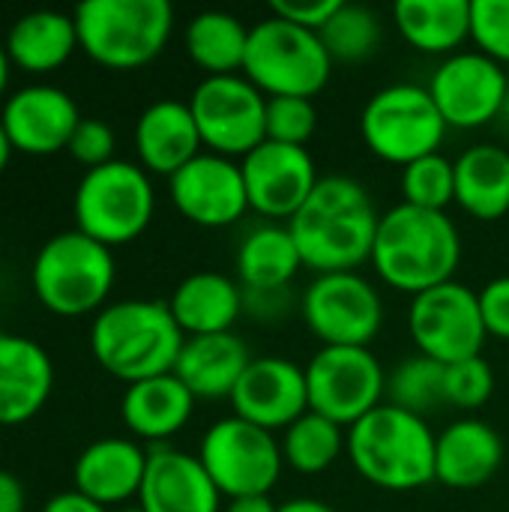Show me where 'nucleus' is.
<instances>
[{"label": "nucleus", "instance_id": "f257e3e1", "mask_svg": "<svg viewBox=\"0 0 509 512\" xmlns=\"http://www.w3.org/2000/svg\"><path fill=\"white\" fill-rule=\"evenodd\" d=\"M381 213L369 189L345 174L321 177L315 192L288 219L303 267L321 273H351L372 258Z\"/></svg>", "mask_w": 509, "mask_h": 512}, {"label": "nucleus", "instance_id": "f03ea898", "mask_svg": "<svg viewBox=\"0 0 509 512\" xmlns=\"http://www.w3.org/2000/svg\"><path fill=\"white\" fill-rule=\"evenodd\" d=\"M369 264L387 288L417 297L456 279L462 234L447 213L396 204L381 213Z\"/></svg>", "mask_w": 509, "mask_h": 512}, {"label": "nucleus", "instance_id": "7ed1b4c3", "mask_svg": "<svg viewBox=\"0 0 509 512\" xmlns=\"http://www.w3.org/2000/svg\"><path fill=\"white\" fill-rule=\"evenodd\" d=\"M183 342L186 336L168 303L159 300L108 303L90 324L93 360L126 384L171 375Z\"/></svg>", "mask_w": 509, "mask_h": 512}, {"label": "nucleus", "instance_id": "20e7f679", "mask_svg": "<svg viewBox=\"0 0 509 512\" xmlns=\"http://www.w3.org/2000/svg\"><path fill=\"white\" fill-rule=\"evenodd\" d=\"M435 441L426 417L390 402L348 429V462L375 489L417 492L435 483Z\"/></svg>", "mask_w": 509, "mask_h": 512}, {"label": "nucleus", "instance_id": "39448f33", "mask_svg": "<svg viewBox=\"0 0 509 512\" xmlns=\"http://www.w3.org/2000/svg\"><path fill=\"white\" fill-rule=\"evenodd\" d=\"M72 18L81 51L114 72L153 63L174 33L168 0H87L75 6Z\"/></svg>", "mask_w": 509, "mask_h": 512}, {"label": "nucleus", "instance_id": "423d86ee", "mask_svg": "<svg viewBox=\"0 0 509 512\" xmlns=\"http://www.w3.org/2000/svg\"><path fill=\"white\" fill-rule=\"evenodd\" d=\"M117 279L114 252L81 231H63L42 243L30 285L36 300L57 318L99 315Z\"/></svg>", "mask_w": 509, "mask_h": 512}, {"label": "nucleus", "instance_id": "0eeeda50", "mask_svg": "<svg viewBox=\"0 0 509 512\" xmlns=\"http://www.w3.org/2000/svg\"><path fill=\"white\" fill-rule=\"evenodd\" d=\"M243 75L267 96H318L330 75L333 57L321 33L297 27L279 15H267L249 30Z\"/></svg>", "mask_w": 509, "mask_h": 512}, {"label": "nucleus", "instance_id": "6e6552de", "mask_svg": "<svg viewBox=\"0 0 509 512\" xmlns=\"http://www.w3.org/2000/svg\"><path fill=\"white\" fill-rule=\"evenodd\" d=\"M156 189L150 174L126 159L84 171L72 198L75 231L114 249L138 240L153 222Z\"/></svg>", "mask_w": 509, "mask_h": 512}, {"label": "nucleus", "instance_id": "1a4fd4ad", "mask_svg": "<svg viewBox=\"0 0 509 512\" xmlns=\"http://www.w3.org/2000/svg\"><path fill=\"white\" fill-rule=\"evenodd\" d=\"M447 129V120L423 84H387L372 93L360 111L363 144L378 159L399 168L441 153Z\"/></svg>", "mask_w": 509, "mask_h": 512}, {"label": "nucleus", "instance_id": "9d476101", "mask_svg": "<svg viewBox=\"0 0 509 512\" xmlns=\"http://www.w3.org/2000/svg\"><path fill=\"white\" fill-rule=\"evenodd\" d=\"M198 462L228 501L270 495L285 471L279 438L234 414L216 420L204 432Z\"/></svg>", "mask_w": 509, "mask_h": 512}, {"label": "nucleus", "instance_id": "9b49d317", "mask_svg": "<svg viewBox=\"0 0 509 512\" xmlns=\"http://www.w3.org/2000/svg\"><path fill=\"white\" fill-rule=\"evenodd\" d=\"M300 318L321 348H369L384 327V297L360 273H321L300 297Z\"/></svg>", "mask_w": 509, "mask_h": 512}, {"label": "nucleus", "instance_id": "f8f14e48", "mask_svg": "<svg viewBox=\"0 0 509 512\" xmlns=\"http://www.w3.org/2000/svg\"><path fill=\"white\" fill-rule=\"evenodd\" d=\"M189 108L207 153L243 159L267 141V96L246 75L204 78Z\"/></svg>", "mask_w": 509, "mask_h": 512}, {"label": "nucleus", "instance_id": "ddd939ff", "mask_svg": "<svg viewBox=\"0 0 509 512\" xmlns=\"http://www.w3.org/2000/svg\"><path fill=\"white\" fill-rule=\"evenodd\" d=\"M306 369L309 411L351 429L387 399V372L372 348H318Z\"/></svg>", "mask_w": 509, "mask_h": 512}, {"label": "nucleus", "instance_id": "4468645a", "mask_svg": "<svg viewBox=\"0 0 509 512\" xmlns=\"http://www.w3.org/2000/svg\"><path fill=\"white\" fill-rule=\"evenodd\" d=\"M408 333L417 345V354L441 366L483 357L489 339L477 291L456 279L411 297Z\"/></svg>", "mask_w": 509, "mask_h": 512}, {"label": "nucleus", "instance_id": "2eb2a0df", "mask_svg": "<svg viewBox=\"0 0 509 512\" xmlns=\"http://www.w3.org/2000/svg\"><path fill=\"white\" fill-rule=\"evenodd\" d=\"M426 87L447 126L471 132L498 123L507 102L509 75L501 63L474 48L444 57Z\"/></svg>", "mask_w": 509, "mask_h": 512}, {"label": "nucleus", "instance_id": "dca6fc26", "mask_svg": "<svg viewBox=\"0 0 509 512\" xmlns=\"http://www.w3.org/2000/svg\"><path fill=\"white\" fill-rule=\"evenodd\" d=\"M249 207L267 222H288L315 192L321 174L306 147L264 141L240 159Z\"/></svg>", "mask_w": 509, "mask_h": 512}, {"label": "nucleus", "instance_id": "f3484780", "mask_svg": "<svg viewBox=\"0 0 509 512\" xmlns=\"http://www.w3.org/2000/svg\"><path fill=\"white\" fill-rule=\"evenodd\" d=\"M168 192L177 213L198 228H228L252 210L240 162L207 150L168 177Z\"/></svg>", "mask_w": 509, "mask_h": 512}, {"label": "nucleus", "instance_id": "a211bd4d", "mask_svg": "<svg viewBox=\"0 0 509 512\" xmlns=\"http://www.w3.org/2000/svg\"><path fill=\"white\" fill-rule=\"evenodd\" d=\"M228 402L234 417L273 435L285 432L309 411L306 369L288 357H252Z\"/></svg>", "mask_w": 509, "mask_h": 512}, {"label": "nucleus", "instance_id": "6ab92c4d", "mask_svg": "<svg viewBox=\"0 0 509 512\" xmlns=\"http://www.w3.org/2000/svg\"><path fill=\"white\" fill-rule=\"evenodd\" d=\"M81 123L75 99L54 84H30L15 90L0 111V126L15 153L54 156L69 147Z\"/></svg>", "mask_w": 509, "mask_h": 512}, {"label": "nucleus", "instance_id": "aec40b11", "mask_svg": "<svg viewBox=\"0 0 509 512\" xmlns=\"http://www.w3.org/2000/svg\"><path fill=\"white\" fill-rule=\"evenodd\" d=\"M504 465V438L477 417H462L438 432L435 441V483L474 492L483 489Z\"/></svg>", "mask_w": 509, "mask_h": 512}, {"label": "nucleus", "instance_id": "412c9836", "mask_svg": "<svg viewBox=\"0 0 509 512\" xmlns=\"http://www.w3.org/2000/svg\"><path fill=\"white\" fill-rule=\"evenodd\" d=\"M150 453L132 438H99L81 450L72 468L75 492L102 507H126L138 501Z\"/></svg>", "mask_w": 509, "mask_h": 512}, {"label": "nucleus", "instance_id": "4be33fe9", "mask_svg": "<svg viewBox=\"0 0 509 512\" xmlns=\"http://www.w3.org/2000/svg\"><path fill=\"white\" fill-rule=\"evenodd\" d=\"M138 504L144 512H219L222 495L198 456L162 444L150 450Z\"/></svg>", "mask_w": 509, "mask_h": 512}, {"label": "nucleus", "instance_id": "5701e85b", "mask_svg": "<svg viewBox=\"0 0 509 512\" xmlns=\"http://www.w3.org/2000/svg\"><path fill=\"white\" fill-rule=\"evenodd\" d=\"M135 153L147 174L174 177L198 153H204L189 102L159 99L147 105L135 123Z\"/></svg>", "mask_w": 509, "mask_h": 512}, {"label": "nucleus", "instance_id": "b1692460", "mask_svg": "<svg viewBox=\"0 0 509 512\" xmlns=\"http://www.w3.org/2000/svg\"><path fill=\"white\" fill-rule=\"evenodd\" d=\"M54 387V363L48 351L27 339L0 333V426L33 420Z\"/></svg>", "mask_w": 509, "mask_h": 512}, {"label": "nucleus", "instance_id": "393cba45", "mask_svg": "<svg viewBox=\"0 0 509 512\" xmlns=\"http://www.w3.org/2000/svg\"><path fill=\"white\" fill-rule=\"evenodd\" d=\"M168 309L186 339L216 336L234 333V324L246 315V297L237 279L216 270H201L174 288Z\"/></svg>", "mask_w": 509, "mask_h": 512}, {"label": "nucleus", "instance_id": "a878e982", "mask_svg": "<svg viewBox=\"0 0 509 512\" xmlns=\"http://www.w3.org/2000/svg\"><path fill=\"white\" fill-rule=\"evenodd\" d=\"M195 402L198 399L171 372V375L129 384L120 399V417H123V426L138 441H150L162 447L192 420Z\"/></svg>", "mask_w": 509, "mask_h": 512}, {"label": "nucleus", "instance_id": "bb28decb", "mask_svg": "<svg viewBox=\"0 0 509 512\" xmlns=\"http://www.w3.org/2000/svg\"><path fill=\"white\" fill-rule=\"evenodd\" d=\"M249 345L237 333L189 336L177 357L174 375L195 399H231L243 372L249 369Z\"/></svg>", "mask_w": 509, "mask_h": 512}, {"label": "nucleus", "instance_id": "cd10ccee", "mask_svg": "<svg viewBox=\"0 0 509 512\" xmlns=\"http://www.w3.org/2000/svg\"><path fill=\"white\" fill-rule=\"evenodd\" d=\"M456 204L477 222H498L509 213V150L504 144H471L453 159Z\"/></svg>", "mask_w": 509, "mask_h": 512}, {"label": "nucleus", "instance_id": "c85d7f7f", "mask_svg": "<svg viewBox=\"0 0 509 512\" xmlns=\"http://www.w3.org/2000/svg\"><path fill=\"white\" fill-rule=\"evenodd\" d=\"M393 24L414 51L450 57L471 39V0H399Z\"/></svg>", "mask_w": 509, "mask_h": 512}, {"label": "nucleus", "instance_id": "c756f323", "mask_svg": "<svg viewBox=\"0 0 509 512\" xmlns=\"http://www.w3.org/2000/svg\"><path fill=\"white\" fill-rule=\"evenodd\" d=\"M3 42H6V54L12 66L30 75H45V72L60 69L81 48L75 18L66 12H54V9H36V12L21 15L9 27Z\"/></svg>", "mask_w": 509, "mask_h": 512}, {"label": "nucleus", "instance_id": "7c9ffc66", "mask_svg": "<svg viewBox=\"0 0 509 512\" xmlns=\"http://www.w3.org/2000/svg\"><path fill=\"white\" fill-rule=\"evenodd\" d=\"M237 282L243 291H285L303 270L300 249L282 222H261L237 246Z\"/></svg>", "mask_w": 509, "mask_h": 512}, {"label": "nucleus", "instance_id": "2f4dec72", "mask_svg": "<svg viewBox=\"0 0 509 512\" xmlns=\"http://www.w3.org/2000/svg\"><path fill=\"white\" fill-rule=\"evenodd\" d=\"M249 30L252 27H246L231 12L207 9V12H198L195 18H189L186 33H183V45H186L189 60L198 69H204L207 78L243 75Z\"/></svg>", "mask_w": 509, "mask_h": 512}, {"label": "nucleus", "instance_id": "473e14b6", "mask_svg": "<svg viewBox=\"0 0 509 512\" xmlns=\"http://www.w3.org/2000/svg\"><path fill=\"white\" fill-rule=\"evenodd\" d=\"M279 444H282L285 468L315 477V474L330 471L339 462V456H345L348 429H342L339 423H333L315 411H306L297 423H291L282 432Z\"/></svg>", "mask_w": 509, "mask_h": 512}, {"label": "nucleus", "instance_id": "72a5a7b5", "mask_svg": "<svg viewBox=\"0 0 509 512\" xmlns=\"http://www.w3.org/2000/svg\"><path fill=\"white\" fill-rule=\"evenodd\" d=\"M387 402L402 408V411H411L417 417H426L435 408H444L447 405V399H444V366L423 357V354L405 357L387 375Z\"/></svg>", "mask_w": 509, "mask_h": 512}, {"label": "nucleus", "instance_id": "f704fd0d", "mask_svg": "<svg viewBox=\"0 0 509 512\" xmlns=\"http://www.w3.org/2000/svg\"><path fill=\"white\" fill-rule=\"evenodd\" d=\"M381 36V18L363 3H342L339 12L321 30V42L327 45L333 63H360L372 57L381 45Z\"/></svg>", "mask_w": 509, "mask_h": 512}, {"label": "nucleus", "instance_id": "c9c22d12", "mask_svg": "<svg viewBox=\"0 0 509 512\" xmlns=\"http://www.w3.org/2000/svg\"><path fill=\"white\" fill-rule=\"evenodd\" d=\"M402 204L447 213L450 204H456V165L444 153L423 156L402 168Z\"/></svg>", "mask_w": 509, "mask_h": 512}, {"label": "nucleus", "instance_id": "e433bc0d", "mask_svg": "<svg viewBox=\"0 0 509 512\" xmlns=\"http://www.w3.org/2000/svg\"><path fill=\"white\" fill-rule=\"evenodd\" d=\"M315 132H318L315 99H300V96L267 99V141L306 147Z\"/></svg>", "mask_w": 509, "mask_h": 512}, {"label": "nucleus", "instance_id": "4c0bfd02", "mask_svg": "<svg viewBox=\"0 0 509 512\" xmlns=\"http://www.w3.org/2000/svg\"><path fill=\"white\" fill-rule=\"evenodd\" d=\"M495 393V372L489 360L471 357L453 366H444V399L450 408L477 411Z\"/></svg>", "mask_w": 509, "mask_h": 512}, {"label": "nucleus", "instance_id": "58836bf2", "mask_svg": "<svg viewBox=\"0 0 509 512\" xmlns=\"http://www.w3.org/2000/svg\"><path fill=\"white\" fill-rule=\"evenodd\" d=\"M471 42L480 54L509 66V0H471Z\"/></svg>", "mask_w": 509, "mask_h": 512}, {"label": "nucleus", "instance_id": "ea45409f", "mask_svg": "<svg viewBox=\"0 0 509 512\" xmlns=\"http://www.w3.org/2000/svg\"><path fill=\"white\" fill-rule=\"evenodd\" d=\"M114 147H117V138H114V129L105 120L81 117L78 129L72 132V141H69L66 153L78 165L93 171V168H102V165L114 162Z\"/></svg>", "mask_w": 509, "mask_h": 512}, {"label": "nucleus", "instance_id": "a19ab883", "mask_svg": "<svg viewBox=\"0 0 509 512\" xmlns=\"http://www.w3.org/2000/svg\"><path fill=\"white\" fill-rule=\"evenodd\" d=\"M342 3L345 0H273L270 15H279L297 27L321 33L327 27V21L339 12Z\"/></svg>", "mask_w": 509, "mask_h": 512}, {"label": "nucleus", "instance_id": "79ce46f5", "mask_svg": "<svg viewBox=\"0 0 509 512\" xmlns=\"http://www.w3.org/2000/svg\"><path fill=\"white\" fill-rule=\"evenodd\" d=\"M489 339L509 342V276H498L477 291Z\"/></svg>", "mask_w": 509, "mask_h": 512}, {"label": "nucleus", "instance_id": "37998d69", "mask_svg": "<svg viewBox=\"0 0 509 512\" xmlns=\"http://www.w3.org/2000/svg\"><path fill=\"white\" fill-rule=\"evenodd\" d=\"M243 297H246V315L252 321H261V324L282 321L294 303L291 288H285V291H243Z\"/></svg>", "mask_w": 509, "mask_h": 512}, {"label": "nucleus", "instance_id": "c03bdc74", "mask_svg": "<svg viewBox=\"0 0 509 512\" xmlns=\"http://www.w3.org/2000/svg\"><path fill=\"white\" fill-rule=\"evenodd\" d=\"M42 512H111L108 507H102V504H96V501H90L87 495H81V492H60V495H54V498H48V504L42 507Z\"/></svg>", "mask_w": 509, "mask_h": 512}, {"label": "nucleus", "instance_id": "a18cd8bd", "mask_svg": "<svg viewBox=\"0 0 509 512\" xmlns=\"http://www.w3.org/2000/svg\"><path fill=\"white\" fill-rule=\"evenodd\" d=\"M27 510V495L24 486L15 474L0 468V512H24Z\"/></svg>", "mask_w": 509, "mask_h": 512}, {"label": "nucleus", "instance_id": "49530a36", "mask_svg": "<svg viewBox=\"0 0 509 512\" xmlns=\"http://www.w3.org/2000/svg\"><path fill=\"white\" fill-rule=\"evenodd\" d=\"M225 512H279V504H273L270 495H258V498H237L228 501Z\"/></svg>", "mask_w": 509, "mask_h": 512}, {"label": "nucleus", "instance_id": "de8ad7c7", "mask_svg": "<svg viewBox=\"0 0 509 512\" xmlns=\"http://www.w3.org/2000/svg\"><path fill=\"white\" fill-rule=\"evenodd\" d=\"M279 512H339V510H336V507H330L327 501H318V498H294V501L279 504Z\"/></svg>", "mask_w": 509, "mask_h": 512}, {"label": "nucleus", "instance_id": "09e8293b", "mask_svg": "<svg viewBox=\"0 0 509 512\" xmlns=\"http://www.w3.org/2000/svg\"><path fill=\"white\" fill-rule=\"evenodd\" d=\"M9 69H12V60H9V54H6V42L0 39V96H3L6 87H9Z\"/></svg>", "mask_w": 509, "mask_h": 512}, {"label": "nucleus", "instance_id": "8fccbe9b", "mask_svg": "<svg viewBox=\"0 0 509 512\" xmlns=\"http://www.w3.org/2000/svg\"><path fill=\"white\" fill-rule=\"evenodd\" d=\"M12 144H9V138H6V132H3V126H0V174L6 171V165H9V159H12Z\"/></svg>", "mask_w": 509, "mask_h": 512}, {"label": "nucleus", "instance_id": "3c124183", "mask_svg": "<svg viewBox=\"0 0 509 512\" xmlns=\"http://www.w3.org/2000/svg\"><path fill=\"white\" fill-rule=\"evenodd\" d=\"M498 126H501V132L509 138V93H507V102H504V108H501V117H498Z\"/></svg>", "mask_w": 509, "mask_h": 512}, {"label": "nucleus", "instance_id": "603ef678", "mask_svg": "<svg viewBox=\"0 0 509 512\" xmlns=\"http://www.w3.org/2000/svg\"><path fill=\"white\" fill-rule=\"evenodd\" d=\"M114 512H144V507L141 504H126V507H117Z\"/></svg>", "mask_w": 509, "mask_h": 512}]
</instances>
